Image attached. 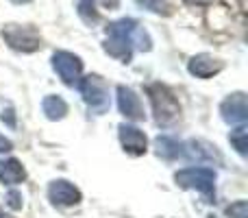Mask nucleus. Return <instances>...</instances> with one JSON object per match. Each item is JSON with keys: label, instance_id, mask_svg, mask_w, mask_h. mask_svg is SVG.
Instances as JSON below:
<instances>
[{"label": "nucleus", "instance_id": "obj_1", "mask_svg": "<svg viewBox=\"0 0 248 218\" xmlns=\"http://www.w3.org/2000/svg\"><path fill=\"white\" fill-rule=\"evenodd\" d=\"M137 22L131 17H122L118 22H111L107 26V39H105V50L111 57L128 64L133 57V33L137 29Z\"/></svg>", "mask_w": 248, "mask_h": 218}, {"label": "nucleus", "instance_id": "obj_2", "mask_svg": "<svg viewBox=\"0 0 248 218\" xmlns=\"http://www.w3.org/2000/svg\"><path fill=\"white\" fill-rule=\"evenodd\" d=\"M148 99L150 105H153L155 122L159 127H172L179 120L181 105L170 87L161 85V83H153V85H148Z\"/></svg>", "mask_w": 248, "mask_h": 218}, {"label": "nucleus", "instance_id": "obj_3", "mask_svg": "<svg viewBox=\"0 0 248 218\" xmlns=\"http://www.w3.org/2000/svg\"><path fill=\"white\" fill-rule=\"evenodd\" d=\"M176 185L185 190H198L209 203L216 201V172L214 168L196 166V168H183L174 175Z\"/></svg>", "mask_w": 248, "mask_h": 218}, {"label": "nucleus", "instance_id": "obj_4", "mask_svg": "<svg viewBox=\"0 0 248 218\" xmlns=\"http://www.w3.org/2000/svg\"><path fill=\"white\" fill-rule=\"evenodd\" d=\"M78 90L85 101V105L90 107L92 114L103 116L107 114L109 105H111V96H109V87L98 74H87L85 79H78Z\"/></svg>", "mask_w": 248, "mask_h": 218}, {"label": "nucleus", "instance_id": "obj_5", "mask_svg": "<svg viewBox=\"0 0 248 218\" xmlns=\"http://www.w3.org/2000/svg\"><path fill=\"white\" fill-rule=\"evenodd\" d=\"M2 39L9 44L11 48L22 52H33L39 48L42 39L35 33V29L31 26H20V24H7L2 29Z\"/></svg>", "mask_w": 248, "mask_h": 218}, {"label": "nucleus", "instance_id": "obj_6", "mask_svg": "<svg viewBox=\"0 0 248 218\" xmlns=\"http://www.w3.org/2000/svg\"><path fill=\"white\" fill-rule=\"evenodd\" d=\"M181 157L196 164H216V166L222 164V155H220L218 146L209 144L205 140H189L181 144Z\"/></svg>", "mask_w": 248, "mask_h": 218}, {"label": "nucleus", "instance_id": "obj_7", "mask_svg": "<svg viewBox=\"0 0 248 218\" xmlns=\"http://www.w3.org/2000/svg\"><path fill=\"white\" fill-rule=\"evenodd\" d=\"M52 68H55V72L59 74V79L65 85H77L83 72V61L72 52L59 50L52 55Z\"/></svg>", "mask_w": 248, "mask_h": 218}, {"label": "nucleus", "instance_id": "obj_8", "mask_svg": "<svg viewBox=\"0 0 248 218\" xmlns=\"http://www.w3.org/2000/svg\"><path fill=\"white\" fill-rule=\"evenodd\" d=\"M48 197H50V201L59 207L77 205V203L81 201V192H78V188L74 184H70V181H65V179L52 181L50 188H48Z\"/></svg>", "mask_w": 248, "mask_h": 218}, {"label": "nucleus", "instance_id": "obj_9", "mask_svg": "<svg viewBox=\"0 0 248 218\" xmlns=\"http://www.w3.org/2000/svg\"><path fill=\"white\" fill-rule=\"evenodd\" d=\"M220 114L229 124H244L248 118L246 96L242 92H237V94H231L229 99H224L222 105H220Z\"/></svg>", "mask_w": 248, "mask_h": 218}, {"label": "nucleus", "instance_id": "obj_10", "mask_svg": "<svg viewBox=\"0 0 248 218\" xmlns=\"http://www.w3.org/2000/svg\"><path fill=\"white\" fill-rule=\"evenodd\" d=\"M118 109L128 120L144 118V105H141L140 96L126 85H118Z\"/></svg>", "mask_w": 248, "mask_h": 218}, {"label": "nucleus", "instance_id": "obj_11", "mask_svg": "<svg viewBox=\"0 0 248 218\" xmlns=\"http://www.w3.org/2000/svg\"><path fill=\"white\" fill-rule=\"evenodd\" d=\"M118 131H120V142H122L126 153H131V155H144L146 153L148 140H146L141 129H137L135 124H120Z\"/></svg>", "mask_w": 248, "mask_h": 218}, {"label": "nucleus", "instance_id": "obj_12", "mask_svg": "<svg viewBox=\"0 0 248 218\" xmlns=\"http://www.w3.org/2000/svg\"><path fill=\"white\" fill-rule=\"evenodd\" d=\"M187 70H189V74H194L198 79H209L222 70V64L218 59H214L211 55H196L189 59Z\"/></svg>", "mask_w": 248, "mask_h": 218}, {"label": "nucleus", "instance_id": "obj_13", "mask_svg": "<svg viewBox=\"0 0 248 218\" xmlns=\"http://www.w3.org/2000/svg\"><path fill=\"white\" fill-rule=\"evenodd\" d=\"M26 177L24 166L17 159H0V181L4 185H17Z\"/></svg>", "mask_w": 248, "mask_h": 218}, {"label": "nucleus", "instance_id": "obj_14", "mask_svg": "<svg viewBox=\"0 0 248 218\" xmlns=\"http://www.w3.org/2000/svg\"><path fill=\"white\" fill-rule=\"evenodd\" d=\"M155 146H157L159 157L168 159V162L181 157V142L174 140V137H170V135H159L157 140H155Z\"/></svg>", "mask_w": 248, "mask_h": 218}, {"label": "nucleus", "instance_id": "obj_15", "mask_svg": "<svg viewBox=\"0 0 248 218\" xmlns=\"http://www.w3.org/2000/svg\"><path fill=\"white\" fill-rule=\"evenodd\" d=\"M42 109H44V114H46L48 120H61V118H65V114H68V103H65L61 96L50 94L42 101Z\"/></svg>", "mask_w": 248, "mask_h": 218}, {"label": "nucleus", "instance_id": "obj_16", "mask_svg": "<svg viewBox=\"0 0 248 218\" xmlns=\"http://www.w3.org/2000/svg\"><path fill=\"white\" fill-rule=\"evenodd\" d=\"M229 140H231L233 149H235L237 153L246 155V151H248V131H246V124H237V129H233V131H231Z\"/></svg>", "mask_w": 248, "mask_h": 218}, {"label": "nucleus", "instance_id": "obj_17", "mask_svg": "<svg viewBox=\"0 0 248 218\" xmlns=\"http://www.w3.org/2000/svg\"><path fill=\"white\" fill-rule=\"evenodd\" d=\"M78 16L87 22V24H94L98 20V13L94 9V0H78Z\"/></svg>", "mask_w": 248, "mask_h": 218}, {"label": "nucleus", "instance_id": "obj_18", "mask_svg": "<svg viewBox=\"0 0 248 218\" xmlns=\"http://www.w3.org/2000/svg\"><path fill=\"white\" fill-rule=\"evenodd\" d=\"M227 214L231 218H248V203L246 201H235L233 205L227 207Z\"/></svg>", "mask_w": 248, "mask_h": 218}, {"label": "nucleus", "instance_id": "obj_19", "mask_svg": "<svg viewBox=\"0 0 248 218\" xmlns=\"http://www.w3.org/2000/svg\"><path fill=\"white\" fill-rule=\"evenodd\" d=\"M140 2L155 13H168V9H170V2H168V0H140Z\"/></svg>", "mask_w": 248, "mask_h": 218}, {"label": "nucleus", "instance_id": "obj_20", "mask_svg": "<svg viewBox=\"0 0 248 218\" xmlns=\"http://www.w3.org/2000/svg\"><path fill=\"white\" fill-rule=\"evenodd\" d=\"M7 205L11 207V210H20V207H22V197L16 192V190L7 194Z\"/></svg>", "mask_w": 248, "mask_h": 218}, {"label": "nucleus", "instance_id": "obj_21", "mask_svg": "<svg viewBox=\"0 0 248 218\" xmlns=\"http://www.w3.org/2000/svg\"><path fill=\"white\" fill-rule=\"evenodd\" d=\"M11 149H13L11 140H9V137H4V135H0V153H9Z\"/></svg>", "mask_w": 248, "mask_h": 218}, {"label": "nucleus", "instance_id": "obj_22", "mask_svg": "<svg viewBox=\"0 0 248 218\" xmlns=\"http://www.w3.org/2000/svg\"><path fill=\"white\" fill-rule=\"evenodd\" d=\"M2 120H7L9 127H16V116H13V109H7L2 114Z\"/></svg>", "mask_w": 248, "mask_h": 218}, {"label": "nucleus", "instance_id": "obj_23", "mask_svg": "<svg viewBox=\"0 0 248 218\" xmlns=\"http://www.w3.org/2000/svg\"><path fill=\"white\" fill-rule=\"evenodd\" d=\"M189 4H207V2H211V0H187Z\"/></svg>", "mask_w": 248, "mask_h": 218}, {"label": "nucleus", "instance_id": "obj_24", "mask_svg": "<svg viewBox=\"0 0 248 218\" xmlns=\"http://www.w3.org/2000/svg\"><path fill=\"white\" fill-rule=\"evenodd\" d=\"M11 2H16V4H22V2H31V0H11Z\"/></svg>", "mask_w": 248, "mask_h": 218}, {"label": "nucleus", "instance_id": "obj_25", "mask_svg": "<svg viewBox=\"0 0 248 218\" xmlns=\"http://www.w3.org/2000/svg\"><path fill=\"white\" fill-rule=\"evenodd\" d=\"M0 218H4V216H2V214H0Z\"/></svg>", "mask_w": 248, "mask_h": 218}]
</instances>
